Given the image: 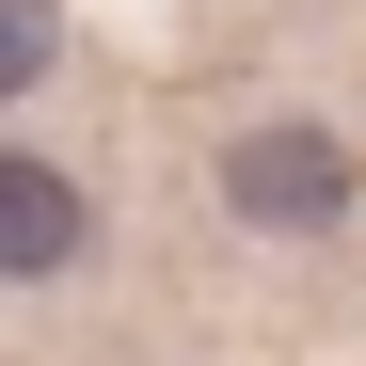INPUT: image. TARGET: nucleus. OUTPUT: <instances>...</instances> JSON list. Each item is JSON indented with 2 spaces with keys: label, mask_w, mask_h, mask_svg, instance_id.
Segmentation results:
<instances>
[{
  "label": "nucleus",
  "mask_w": 366,
  "mask_h": 366,
  "mask_svg": "<svg viewBox=\"0 0 366 366\" xmlns=\"http://www.w3.org/2000/svg\"><path fill=\"white\" fill-rule=\"evenodd\" d=\"M0 271H32V287H48V271H80V192H64L32 144L0 159Z\"/></svg>",
  "instance_id": "2"
},
{
  "label": "nucleus",
  "mask_w": 366,
  "mask_h": 366,
  "mask_svg": "<svg viewBox=\"0 0 366 366\" xmlns=\"http://www.w3.org/2000/svg\"><path fill=\"white\" fill-rule=\"evenodd\" d=\"M223 207H239V223L319 239V223H350V144H335V128H302V112H271V128H239V144H223Z\"/></svg>",
  "instance_id": "1"
},
{
  "label": "nucleus",
  "mask_w": 366,
  "mask_h": 366,
  "mask_svg": "<svg viewBox=\"0 0 366 366\" xmlns=\"http://www.w3.org/2000/svg\"><path fill=\"white\" fill-rule=\"evenodd\" d=\"M48 32H64L48 0H0V96H32V80H48Z\"/></svg>",
  "instance_id": "3"
}]
</instances>
